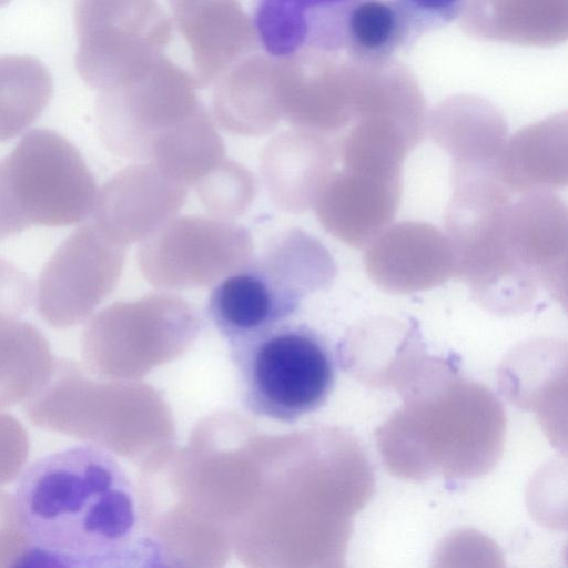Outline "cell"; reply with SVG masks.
Listing matches in <instances>:
<instances>
[{
	"label": "cell",
	"mask_w": 568,
	"mask_h": 568,
	"mask_svg": "<svg viewBox=\"0 0 568 568\" xmlns=\"http://www.w3.org/2000/svg\"><path fill=\"white\" fill-rule=\"evenodd\" d=\"M508 244L517 265L559 302L567 296V210L551 191L513 202Z\"/></svg>",
	"instance_id": "14"
},
{
	"label": "cell",
	"mask_w": 568,
	"mask_h": 568,
	"mask_svg": "<svg viewBox=\"0 0 568 568\" xmlns=\"http://www.w3.org/2000/svg\"><path fill=\"white\" fill-rule=\"evenodd\" d=\"M417 37L450 23L465 11L469 0H394Z\"/></svg>",
	"instance_id": "26"
},
{
	"label": "cell",
	"mask_w": 568,
	"mask_h": 568,
	"mask_svg": "<svg viewBox=\"0 0 568 568\" xmlns=\"http://www.w3.org/2000/svg\"><path fill=\"white\" fill-rule=\"evenodd\" d=\"M417 38L394 0H353L343 21L342 52L358 61L383 63Z\"/></svg>",
	"instance_id": "23"
},
{
	"label": "cell",
	"mask_w": 568,
	"mask_h": 568,
	"mask_svg": "<svg viewBox=\"0 0 568 568\" xmlns=\"http://www.w3.org/2000/svg\"><path fill=\"white\" fill-rule=\"evenodd\" d=\"M353 0H255L258 44L274 58L342 51V27Z\"/></svg>",
	"instance_id": "16"
},
{
	"label": "cell",
	"mask_w": 568,
	"mask_h": 568,
	"mask_svg": "<svg viewBox=\"0 0 568 568\" xmlns=\"http://www.w3.org/2000/svg\"><path fill=\"white\" fill-rule=\"evenodd\" d=\"M463 26L487 40L550 45L566 39V0H469Z\"/></svg>",
	"instance_id": "20"
},
{
	"label": "cell",
	"mask_w": 568,
	"mask_h": 568,
	"mask_svg": "<svg viewBox=\"0 0 568 568\" xmlns=\"http://www.w3.org/2000/svg\"><path fill=\"white\" fill-rule=\"evenodd\" d=\"M14 499L30 545L23 566L133 567L158 559L131 480L102 447L78 445L37 459L22 471Z\"/></svg>",
	"instance_id": "1"
},
{
	"label": "cell",
	"mask_w": 568,
	"mask_h": 568,
	"mask_svg": "<svg viewBox=\"0 0 568 568\" xmlns=\"http://www.w3.org/2000/svg\"><path fill=\"white\" fill-rule=\"evenodd\" d=\"M250 231L216 216H173L141 241L138 264L154 287H204L243 266L253 253Z\"/></svg>",
	"instance_id": "8"
},
{
	"label": "cell",
	"mask_w": 568,
	"mask_h": 568,
	"mask_svg": "<svg viewBox=\"0 0 568 568\" xmlns=\"http://www.w3.org/2000/svg\"><path fill=\"white\" fill-rule=\"evenodd\" d=\"M196 89L192 73L163 55L138 79L100 91L95 115L103 144L146 162L158 139L204 105Z\"/></svg>",
	"instance_id": "7"
},
{
	"label": "cell",
	"mask_w": 568,
	"mask_h": 568,
	"mask_svg": "<svg viewBox=\"0 0 568 568\" xmlns=\"http://www.w3.org/2000/svg\"><path fill=\"white\" fill-rule=\"evenodd\" d=\"M75 68L99 91L141 77L172 39V22L156 0H78Z\"/></svg>",
	"instance_id": "6"
},
{
	"label": "cell",
	"mask_w": 568,
	"mask_h": 568,
	"mask_svg": "<svg viewBox=\"0 0 568 568\" xmlns=\"http://www.w3.org/2000/svg\"><path fill=\"white\" fill-rule=\"evenodd\" d=\"M364 266L369 280L389 294L427 291L456 275L447 234L423 221L386 227L366 246Z\"/></svg>",
	"instance_id": "10"
},
{
	"label": "cell",
	"mask_w": 568,
	"mask_h": 568,
	"mask_svg": "<svg viewBox=\"0 0 568 568\" xmlns=\"http://www.w3.org/2000/svg\"><path fill=\"white\" fill-rule=\"evenodd\" d=\"M567 136L565 112L521 128L507 139L500 152L498 179L510 193L521 195L565 186Z\"/></svg>",
	"instance_id": "18"
},
{
	"label": "cell",
	"mask_w": 568,
	"mask_h": 568,
	"mask_svg": "<svg viewBox=\"0 0 568 568\" xmlns=\"http://www.w3.org/2000/svg\"><path fill=\"white\" fill-rule=\"evenodd\" d=\"M55 358L31 323L0 317V409L27 402L49 379Z\"/></svg>",
	"instance_id": "21"
},
{
	"label": "cell",
	"mask_w": 568,
	"mask_h": 568,
	"mask_svg": "<svg viewBox=\"0 0 568 568\" xmlns=\"http://www.w3.org/2000/svg\"><path fill=\"white\" fill-rule=\"evenodd\" d=\"M427 129L456 165L496 166L508 139L507 124L498 110L470 95L440 103L429 115Z\"/></svg>",
	"instance_id": "19"
},
{
	"label": "cell",
	"mask_w": 568,
	"mask_h": 568,
	"mask_svg": "<svg viewBox=\"0 0 568 568\" xmlns=\"http://www.w3.org/2000/svg\"><path fill=\"white\" fill-rule=\"evenodd\" d=\"M337 160L329 135L294 128L273 136L260 156V171L272 201L288 213H304Z\"/></svg>",
	"instance_id": "15"
},
{
	"label": "cell",
	"mask_w": 568,
	"mask_h": 568,
	"mask_svg": "<svg viewBox=\"0 0 568 568\" xmlns=\"http://www.w3.org/2000/svg\"><path fill=\"white\" fill-rule=\"evenodd\" d=\"M29 454V437L12 415L0 413V487L23 470Z\"/></svg>",
	"instance_id": "27"
},
{
	"label": "cell",
	"mask_w": 568,
	"mask_h": 568,
	"mask_svg": "<svg viewBox=\"0 0 568 568\" xmlns=\"http://www.w3.org/2000/svg\"><path fill=\"white\" fill-rule=\"evenodd\" d=\"M185 40L197 88L215 83L235 62L255 52L253 20L239 0H166Z\"/></svg>",
	"instance_id": "13"
},
{
	"label": "cell",
	"mask_w": 568,
	"mask_h": 568,
	"mask_svg": "<svg viewBox=\"0 0 568 568\" xmlns=\"http://www.w3.org/2000/svg\"><path fill=\"white\" fill-rule=\"evenodd\" d=\"M213 114L226 131L244 136L273 132L282 112L276 89V58L252 52L215 82Z\"/></svg>",
	"instance_id": "17"
},
{
	"label": "cell",
	"mask_w": 568,
	"mask_h": 568,
	"mask_svg": "<svg viewBox=\"0 0 568 568\" xmlns=\"http://www.w3.org/2000/svg\"><path fill=\"white\" fill-rule=\"evenodd\" d=\"M225 160L222 136L205 105L153 144L148 163L190 187Z\"/></svg>",
	"instance_id": "22"
},
{
	"label": "cell",
	"mask_w": 568,
	"mask_h": 568,
	"mask_svg": "<svg viewBox=\"0 0 568 568\" xmlns=\"http://www.w3.org/2000/svg\"><path fill=\"white\" fill-rule=\"evenodd\" d=\"M187 190L153 164L135 163L115 173L98 190L91 220L113 241L128 247L175 216L186 201Z\"/></svg>",
	"instance_id": "11"
},
{
	"label": "cell",
	"mask_w": 568,
	"mask_h": 568,
	"mask_svg": "<svg viewBox=\"0 0 568 568\" xmlns=\"http://www.w3.org/2000/svg\"><path fill=\"white\" fill-rule=\"evenodd\" d=\"M244 406L292 423L321 408L336 381L327 339L314 328L283 322L230 342Z\"/></svg>",
	"instance_id": "4"
},
{
	"label": "cell",
	"mask_w": 568,
	"mask_h": 568,
	"mask_svg": "<svg viewBox=\"0 0 568 568\" xmlns=\"http://www.w3.org/2000/svg\"><path fill=\"white\" fill-rule=\"evenodd\" d=\"M328 250L301 229L271 239L264 250L215 283L207 314L229 343L286 322L308 295L336 276Z\"/></svg>",
	"instance_id": "3"
},
{
	"label": "cell",
	"mask_w": 568,
	"mask_h": 568,
	"mask_svg": "<svg viewBox=\"0 0 568 568\" xmlns=\"http://www.w3.org/2000/svg\"><path fill=\"white\" fill-rule=\"evenodd\" d=\"M450 175L445 233L455 254V277L490 311H524L534 303L539 287L517 265L509 248L510 192L498 179L496 166L452 164Z\"/></svg>",
	"instance_id": "2"
},
{
	"label": "cell",
	"mask_w": 568,
	"mask_h": 568,
	"mask_svg": "<svg viewBox=\"0 0 568 568\" xmlns=\"http://www.w3.org/2000/svg\"><path fill=\"white\" fill-rule=\"evenodd\" d=\"M126 246L113 241L92 220L74 230L42 270L37 310L54 328L84 321L116 287Z\"/></svg>",
	"instance_id": "9"
},
{
	"label": "cell",
	"mask_w": 568,
	"mask_h": 568,
	"mask_svg": "<svg viewBox=\"0 0 568 568\" xmlns=\"http://www.w3.org/2000/svg\"><path fill=\"white\" fill-rule=\"evenodd\" d=\"M194 186L203 206L213 216L225 220L243 214L256 195L251 171L226 159Z\"/></svg>",
	"instance_id": "25"
},
{
	"label": "cell",
	"mask_w": 568,
	"mask_h": 568,
	"mask_svg": "<svg viewBox=\"0 0 568 568\" xmlns=\"http://www.w3.org/2000/svg\"><path fill=\"white\" fill-rule=\"evenodd\" d=\"M29 547L14 496L0 489V567L23 566Z\"/></svg>",
	"instance_id": "28"
},
{
	"label": "cell",
	"mask_w": 568,
	"mask_h": 568,
	"mask_svg": "<svg viewBox=\"0 0 568 568\" xmlns=\"http://www.w3.org/2000/svg\"><path fill=\"white\" fill-rule=\"evenodd\" d=\"M402 192V176L334 169L312 209L327 233L348 246L362 248L390 225Z\"/></svg>",
	"instance_id": "12"
},
{
	"label": "cell",
	"mask_w": 568,
	"mask_h": 568,
	"mask_svg": "<svg viewBox=\"0 0 568 568\" xmlns=\"http://www.w3.org/2000/svg\"><path fill=\"white\" fill-rule=\"evenodd\" d=\"M52 92V77L40 60L0 55V142L28 129L45 110Z\"/></svg>",
	"instance_id": "24"
},
{
	"label": "cell",
	"mask_w": 568,
	"mask_h": 568,
	"mask_svg": "<svg viewBox=\"0 0 568 568\" xmlns=\"http://www.w3.org/2000/svg\"><path fill=\"white\" fill-rule=\"evenodd\" d=\"M12 0H0V7H3V6L8 4Z\"/></svg>",
	"instance_id": "29"
},
{
	"label": "cell",
	"mask_w": 568,
	"mask_h": 568,
	"mask_svg": "<svg viewBox=\"0 0 568 568\" xmlns=\"http://www.w3.org/2000/svg\"><path fill=\"white\" fill-rule=\"evenodd\" d=\"M98 187L81 153L55 131L33 129L0 159V240L31 225L91 215Z\"/></svg>",
	"instance_id": "5"
}]
</instances>
